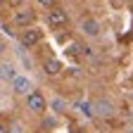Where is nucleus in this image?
I'll use <instances>...</instances> for the list:
<instances>
[{"instance_id":"8","label":"nucleus","mask_w":133,"mask_h":133,"mask_svg":"<svg viewBox=\"0 0 133 133\" xmlns=\"http://www.w3.org/2000/svg\"><path fill=\"white\" fill-rule=\"evenodd\" d=\"M59 69H62V64H59V59H45V64H43V71L45 74H50V76H57L59 74Z\"/></svg>"},{"instance_id":"5","label":"nucleus","mask_w":133,"mask_h":133,"mask_svg":"<svg viewBox=\"0 0 133 133\" xmlns=\"http://www.w3.org/2000/svg\"><path fill=\"white\" fill-rule=\"evenodd\" d=\"M31 78L29 76H19V74H17L14 78H12V90L14 93H19V95H29L31 93Z\"/></svg>"},{"instance_id":"10","label":"nucleus","mask_w":133,"mask_h":133,"mask_svg":"<svg viewBox=\"0 0 133 133\" xmlns=\"http://www.w3.org/2000/svg\"><path fill=\"white\" fill-rule=\"evenodd\" d=\"M50 105H52L55 112H64V107H66V102H64L62 97H52V102H50Z\"/></svg>"},{"instance_id":"11","label":"nucleus","mask_w":133,"mask_h":133,"mask_svg":"<svg viewBox=\"0 0 133 133\" xmlns=\"http://www.w3.org/2000/svg\"><path fill=\"white\" fill-rule=\"evenodd\" d=\"M78 109L86 114V116H90V114H93V105H90V102H81V105H78Z\"/></svg>"},{"instance_id":"1","label":"nucleus","mask_w":133,"mask_h":133,"mask_svg":"<svg viewBox=\"0 0 133 133\" xmlns=\"http://www.w3.org/2000/svg\"><path fill=\"white\" fill-rule=\"evenodd\" d=\"M78 29H81L83 36H88V38L100 36V31H102V26H100V22L95 19V17H83V19L78 22Z\"/></svg>"},{"instance_id":"12","label":"nucleus","mask_w":133,"mask_h":133,"mask_svg":"<svg viewBox=\"0 0 133 133\" xmlns=\"http://www.w3.org/2000/svg\"><path fill=\"white\" fill-rule=\"evenodd\" d=\"M38 3H41L43 7H48V10H52V7H55V0H38Z\"/></svg>"},{"instance_id":"6","label":"nucleus","mask_w":133,"mask_h":133,"mask_svg":"<svg viewBox=\"0 0 133 133\" xmlns=\"http://www.w3.org/2000/svg\"><path fill=\"white\" fill-rule=\"evenodd\" d=\"M41 38H43V31L41 29H36V26H31V29H26L24 33H22V45H36V43H41Z\"/></svg>"},{"instance_id":"13","label":"nucleus","mask_w":133,"mask_h":133,"mask_svg":"<svg viewBox=\"0 0 133 133\" xmlns=\"http://www.w3.org/2000/svg\"><path fill=\"white\" fill-rule=\"evenodd\" d=\"M52 124H55L52 116H50V119H43V126H45V128H48V126H52Z\"/></svg>"},{"instance_id":"2","label":"nucleus","mask_w":133,"mask_h":133,"mask_svg":"<svg viewBox=\"0 0 133 133\" xmlns=\"http://www.w3.org/2000/svg\"><path fill=\"white\" fill-rule=\"evenodd\" d=\"M45 19H48V26L59 29V26H64V24H66V12H64L62 7H52V10H48Z\"/></svg>"},{"instance_id":"15","label":"nucleus","mask_w":133,"mask_h":133,"mask_svg":"<svg viewBox=\"0 0 133 133\" xmlns=\"http://www.w3.org/2000/svg\"><path fill=\"white\" fill-rule=\"evenodd\" d=\"M5 52V43H0V55H3Z\"/></svg>"},{"instance_id":"17","label":"nucleus","mask_w":133,"mask_h":133,"mask_svg":"<svg viewBox=\"0 0 133 133\" xmlns=\"http://www.w3.org/2000/svg\"><path fill=\"white\" fill-rule=\"evenodd\" d=\"M14 3H22V0H14Z\"/></svg>"},{"instance_id":"16","label":"nucleus","mask_w":133,"mask_h":133,"mask_svg":"<svg viewBox=\"0 0 133 133\" xmlns=\"http://www.w3.org/2000/svg\"><path fill=\"white\" fill-rule=\"evenodd\" d=\"M71 133H81V131H78V128H74V131H71Z\"/></svg>"},{"instance_id":"14","label":"nucleus","mask_w":133,"mask_h":133,"mask_svg":"<svg viewBox=\"0 0 133 133\" xmlns=\"http://www.w3.org/2000/svg\"><path fill=\"white\" fill-rule=\"evenodd\" d=\"M0 133H10V131H7V126H5V124H0Z\"/></svg>"},{"instance_id":"9","label":"nucleus","mask_w":133,"mask_h":133,"mask_svg":"<svg viewBox=\"0 0 133 133\" xmlns=\"http://www.w3.org/2000/svg\"><path fill=\"white\" fill-rule=\"evenodd\" d=\"M17 76V69L10 64V62H5V64H0V78L3 81H12Z\"/></svg>"},{"instance_id":"4","label":"nucleus","mask_w":133,"mask_h":133,"mask_svg":"<svg viewBox=\"0 0 133 133\" xmlns=\"http://www.w3.org/2000/svg\"><path fill=\"white\" fill-rule=\"evenodd\" d=\"M26 105H29V109L31 112H36V114H41V112H45V107H48V102H45V97L41 95V93H29L26 95Z\"/></svg>"},{"instance_id":"18","label":"nucleus","mask_w":133,"mask_h":133,"mask_svg":"<svg viewBox=\"0 0 133 133\" xmlns=\"http://www.w3.org/2000/svg\"><path fill=\"white\" fill-rule=\"evenodd\" d=\"M3 3H5V0H0V5H3Z\"/></svg>"},{"instance_id":"7","label":"nucleus","mask_w":133,"mask_h":133,"mask_svg":"<svg viewBox=\"0 0 133 133\" xmlns=\"http://www.w3.org/2000/svg\"><path fill=\"white\" fill-rule=\"evenodd\" d=\"M93 107H95V114H100V116H112L114 114V105H112V100H107V97L95 100Z\"/></svg>"},{"instance_id":"3","label":"nucleus","mask_w":133,"mask_h":133,"mask_svg":"<svg viewBox=\"0 0 133 133\" xmlns=\"http://www.w3.org/2000/svg\"><path fill=\"white\" fill-rule=\"evenodd\" d=\"M33 22H36V14H33L31 7H22V10H17V12H14V24H19V26L29 29Z\"/></svg>"}]
</instances>
